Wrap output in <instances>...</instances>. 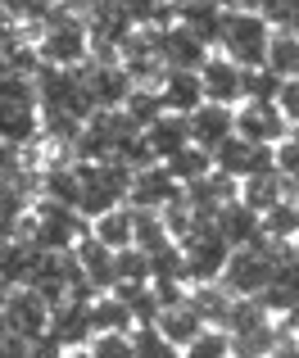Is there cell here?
<instances>
[{"label": "cell", "mask_w": 299, "mask_h": 358, "mask_svg": "<svg viewBox=\"0 0 299 358\" xmlns=\"http://www.w3.org/2000/svg\"><path fill=\"white\" fill-rule=\"evenodd\" d=\"M36 55H41V64H54V69H82V64L91 59L87 18L73 14L68 5H54L50 14L41 18V41H36Z\"/></svg>", "instance_id": "cell-1"}, {"label": "cell", "mask_w": 299, "mask_h": 358, "mask_svg": "<svg viewBox=\"0 0 299 358\" xmlns=\"http://www.w3.org/2000/svg\"><path fill=\"white\" fill-rule=\"evenodd\" d=\"M222 331L231 336V354H245V358H263L277 341H286L277 317L258 304L254 295H231L227 317H222Z\"/></svg>", "instance_id": "cell-2"}, {"label": "cell", "mask_w": 299, "mask_h": 358, "mask_svg": "<svg viewBox=\"0 0 299 358\" xmlns=\"http://www.w3.org/2000/svg\"><path fill=\"white\" fill-rule=\"evenodd\" d=\"M18 236L32 241L36 250H73L82 236H87V218L68 204H54V200H36L27 204L23 222H18Z\"/></svg>", "instance_id": "cell-3"}, {"label": "cell", "mask_w": 299, "mask_h": 358, "mask_svg": "<svg viewBox=\"0 0 299 358\" xmlns=\"http://www.w3.org/2000/svg\"><path fill=\"white\" fill-rule=\"evenodd\" d=\"M272 41V27L258 9H222V27H218V45L227 59H236L240 69H258Z\"/></svg>", "instance_id": "cell-4"}, {"label": "cell", "mask_w": 299, "mask_h": 358, "mask_svg": "<svg viewBox=\"0 0 299 358\" xmlns=\"http://www.w3.org/2000/svg\"><path fill=\"white\" fill-rule=\"evenodd\" d=\"M277 254H282V245H272L263 236L249 241V245H236V250L227 254V263H222L218 281L231 290V295H258L277 272Z\"/></svg>", "instance_id": "cell-5"}, {"label": "cell", "mask_w": 299, "mask_h": 358, "mask_svg": "<svg viewBox=\"0 0 299 358\" xmlns=\"http://www.w3.org/2000/svg\"><path fill=\"white\" fill-rule=\"evenodd\" d=\"M177 245H182V259H186V277L195 281H218L222 277V263H227L231 245L222 241V231L213 227V218H195L191 227L177 236Z\"/></svg>", "instance_id": "cell-6"}, {"label": "cell", "mask_w": 299, "mask_h": 358, "mask_svg": "<svg viewBox=\"0 0 299 358\" xmlns=\"http://www.w3.org/2000/svg\"><path fill=\"white\" fill-rule=\"evenodd\" d=\"M82 82H87L96 109H123L127 96H132V87H136L132 73H127L118 59H87L82 64Z\"/></svg>", "instance_id": "cell-7"}, {"label": "cell", "mask_w": 299, "mask_h": 358, "mask_svg": "<svg viewBox=\"0 0 299 358\" xmlns=\"http://www.w3.org/2000/svg\"><path fill=\"white\" fill-rule=\"evenodd\" d=\"M0 313H5L9 331H18L23 341H32V336H41L45 327H50V299L36 295L32 286H9L5 299H0Z\"/></svg>", "instance_id": "cell-8"}, {"label": "cell", "mask_w": 299, "mask_h": 358, "mask_svg": "<svg viewBox=\"0 0 299 358\" xmlns=\"http://www.w3.org/2000/svg\"><path fill=\"white\" fill-rule=\"evenodd\" d=\"M213 168H218L222 177H231V182H245V177L272 168V145H254V141H245V136L231 131L227 141L213 145Z\"/></svg>", "instance_id": "cell-9"}, {"label": "cell", "mask_w": 299, "mask_h": 358, "mask_svg": "<svg viewBox=\"0 0 299 358\" xmlns=\"http://www.w3.org/2000/svg\"><path fill=\"white\" fill-rule=\"evenodd\" d=\"M291 122L277 109V100H240L236 105V136L254 141V145H282Z\"/></svg>", "instance_id": "cell-10"}, {"label": "cell", "mask_w": 299, "mask_h": 358, "mask_svg": "<svg viewBox=\"0 0 299 358\" xmlns=\"http://www.w3.org/2000/svg\"><path fill=\"white\" fill-rule=\"evenodd\" d=\"M182 200V182L168 173L163 164H145L132 173V191H127V204L132 209H150V213H163L168 204Z\"/></svg>", "instance_id": "cell-11"}, {"label": "cell", "mask_w": 299, "mask_h": 358, "mask_svg": "<svg viewBox=\"0 0 299 358\" xmlns=\"http://www.w3.org/2000/svg\"><path fill=\"white\" fill-rule=\"evenodd\" d=\"M45 331H54L68 350H87V341L96 336V327H91V299H73V295L54 299Z\"/></svg>", "instance_id": "cell-12"}, {"label": "cell", "mask_w": 299, "mask_h": 358, "mask_svg": "<svg viewBox=\"0 0 299 358\" xmlns=\"http://www.w3.org/2000/svg\"><path fill=\"white\" fill-rule=\"evenodd\" d=\"M159 100H163L168 114H195L204 105V82H200V69H163L154 82Z\"/></svg>", "instance_id": "cell-13"}, {"label": "cell", "mask_w": 299, "mask_h": 358, "mask_svg": "<svg viewBox=\"0 0 299 358\" xmlns=\"http://www.w3.org/2000/svg\"><path fill=\"white\" fill-rule=\"evenodd\" d=\"M240 64L227 59L222 50H209V59L200 64V82H204V100H213V105H240Z\"/></svg>", "instance_id": "cell-14"}, {"label": "cell", "mask_w": 299, "mask_h": 358, "mask_svg": "<svg viewBox=\"0 0 299 358\" xmlns=\"http://www.w3.org/2000/svg\"><path fill=\"white\" fill-rule=\"evenodd\" d=\"M227 200H236V182L222 177L218 168H213L209 177H200V182H186L182 186V204H186L191 218H218V209Z\"/></svg>", "instance_id": "cell-15"}, {"label": "cell", "mask_w": 299, "mask_h": 358, "mask_svg": "<svg viewBox=\"0 0 299 358\" xmlns=\"http://www.w3.org/2000/svg\"><path fill=\"white\" fill-rule=\"evenodd\" d=\"M154 41H159V59H163V69H200V64L209 59V45H204L195 32H186L182 23L159 27Z\"/></svg>", "instance_id": "cell-16"}, {"label": "cell", "mask_w": 299, "mask_h": 358, "mask_svg": "<svg viewBox=\"0 0 299 358\" xmlns=\"http://www.w3.org/2000/svg\"><path fill=\"white\" fill-rule=\"evenodd\" d=\"M186 127H191V145L200 150H213L218 141H227L231 131H236V109L231 105H213V100H204L195 114H186Z\"/></svg>", "instance_id": "cell-17"}, {"label": "cell", "mask_w": 299, "mask_h": 358, "mask_svg": "<svg viewBox=\"0 0 299 358\" xmlns=\"http://www.w3.org/2000/svg\"><path fill=\"white\" fill-rule=\"evenodd\" d=\"M222 0H173V23H182L186 32H195L204 45H218V27H222Z\"/></svg>", "instance_id": "cell-18"}, {"label": "cell", "mask_w": 299, "mask_h": 358, "mask_svg": "<svg viewBox=\"0 0 299 358\" xmlns=\"http://www.w3.org/2000/svg\"><path fill=\"white\" fill-rule=\"evenodd\" d=\"M73 254H78V268H82V277L91 281V290H114V286H118L114 250H109V245H100L91 231H87L78 245H73Z\"/></svg>", "instance_id": "cell-19"}, {"label": "cell", "mask_w": 299, "mask_h": 358, "mask_svg": "<svg viewBox=\"0 0 299 358\" xmlns=\"http://www.w3.org/2000/svg\"><path fill=\"white\" fill-rule=\"evenodd\" d=\"M141 136H145V145H150V155L163 164V159H173L182 145H191V127H186V114H159L154 122H145L141 127Z\"/></svg>", "instance_id": "cell-20"}, {"label": "cell", "mask_w": 299, "mask_h": 358, "mask_svg": "<svg viewBox=\"0 0 299 358\" xmlns=\"http://www.w3.org/2000/svg\"><path fill=\"white\" fill-rule=\"evenodd\" d=\"M154 327H159V331H163L168 341L177 345V350H186V345H191V341H195V336H200L209 322H204V317H200V308H195L191 299L182 295L177 304H163V308H159Z\"/></svg>", "instance_id": "cell-21"}, {"label": "cell", "mask_w": 299, "mask_h": 358, "mask_svg": "<svg viewBox=\"0 0 299 358\" xmlns=\"http://www.w3.org/2000/svg\"><path fill=\"white\" fill-rule=\"evenodd\" d=\"M213 227L222 231V241H227L231 250H236V245H249V241H258V236H263V231H258V213L249 209V204L240 200V195H236V200H227V204L218 209Z\"/></svg>", "instance_id": "cell-22"}, {"label": "cell", "mask_w": 299, "mask_h": 358, "mask_svg": "<svg viewBox=\"0 0 299 358\" xmlns=\"http://www.w3.org/2000/svg\"><path fill=\"white\" fill-rule=\"evenodd\" d=\"M236 195H240V200H245L254 213H263V209H272L277 200H286V195H291V186L282 182V173H277V168H263V173L236 182Z\"/></svg>", "instance_id": "cell-23"}, {"label": "cell", "mask_w": 299, "mask_h": 358, "mask_svg": "<svg viewBox=\"0 0 299 358\" xmlns=\"http://www.w3.org/2000/svg\"><path fill=\"white\" fill-rule=\"evenodd\" d=\"M91 327H96V331H132L136 313L118 290H100V295L91 299Z\"/></svg>", "instance_id": "cell-24"}, {"label": "cell", "mask_w": 299, "mask_h": 358, "mask_svg": "<svg viewBox=\"0 0 299 358\" xmlns=\"http://www.w3.org/2000/svg\"><path fill=\"white\" fill-rule=\"evenodd\" d=\"M258 231H263V241H272V245H291L299 241V200H277L272 209H263L258 213Z\"/></svg>", "instance_id": "cell-25"}, {"label": "cell", "mask_w": 299, "mask_h": 358, "mask_svg": "<svg viewBox=\"0 0 299 358\" xmlns=\"http://www.w3.org/2000/svg\"><path fill=\"white\" fill-rule=\"evenodd\" d=\"M87 231L100 245H109V250H127V245H132V204H114V209H105L100 218L87 222Z\"/></svg>", "instance_id": "cell-26"}, {"label": "cell", "mask_w": 299, "mask_h": 358, "mask_svg": "<svg viewBox=\"0 0 299 358\" xmlns=\"http://www.w3.org/2000/svg\"><path fill=\"white\" fill-rule=\"evenodd\" d=\"M78 159H59V164H50L41 173V195L54 204H68V209H78Z\"/></svg>", "instance_id": "cell-27"}, {"label": "cell", "mask_w": 299, "mask_h": 358, "mask_svg": "<svg viewBox=\"0 0 299 358\" xmlns=\"http://www.w3.org/2000/svg\"><path fill=\"white\" fill-rule=\"evenodd\" d=\"M163 168L177 177V182H200V177L213 173V150H200V145H182L173 159H163Z\"/></svg>", "instance_id": "cell-28"}, {"label": "cell", "mask_w": 299, "mask_h": 358, "mask_svg": "<svg viewBox=\"0 0 299 358\" xmlns=\"http://www.w3.org/2000/svg\"><path fill=\"white\" fill-rule=\"evenodd\" d=\"M263 64L277 73V78H299V36L295 32H272Z\"/></svg>", "instance_id": "cell-29"}, {"label": "cell", "mask_w": 299, "mask_h": 358, "mask_svg": "<svg viewBox=\"0 0 299 358\" xmlns=\"http://www.w3.org/2000/svg\"><path fill=\"white\" fill-rule=\"evenodd\" d=\"M132 358H182V350L154 322H141V327H132Z\"/></svg>", "instance_id": "cell-30"}, {"label": "cell", "mask_w": 299, "mask_h": 358, "mask_svg": "<svg viewBox=\"0 0 299 358\" xmlns=\"http://www.w3.org/2000/svg\"><path fill=\"white\" fill-rule=\"evenodd\" d=\"M114 268H118V286H145V281H150V254L141 250V245L114 250Z\"/></svg>", "instance_id": "cell-31"}, {"label": "cell", "mask_w": 299, "mask_h": 358, "mask_svg": "<svg viewBox=\"0 0 299 358\" xmlns=\"http://www.w3.org/2000/svg\"><path fill=\"white\" fill-rule=\"evenodd\" d=\"M277 91H282V78L268 64L240 73V100H277Z\"/></svg>", "instance_id": "cell-32"}, {"label": "cell", "mask_w": 299, "mask_h": 358, "mask_svg": "<svg viewBox=\"0 0 299 358\" xmlns=\"http://www.w3.org/2000/svg\"><path fill=\"white\" fill-rule=\"evenodd\" d=\"M182 358H231V336L222 331V327H204L182 350Z\"/></svg>", "instance_id": "cell-33"}, {"label": "cell", "mask_w": 299, "mask_h": 358, "mask_svg": "<svg viewBox=\"0 0 299 358\" xmlns=\"http://www.w3.org/2000/svg\"><path fill=\"white\" fill-rule=\"evenodd\" d=\"M87 358H132V331H96L87 341Z\"/></svg>", "instance_id": "cell-34"}, {"label": "cell", "mask_w": 299, "mask_h": 358, "mask_svg": "<svg viewBox=\"0 0 299 358\" xmlns=\"http://www.w3.org/2000/svg\"><path fill=\"white\" fill-rule=\"evenodd\" d=\"M123 109L145 127V122H154L159 114H163V100H159V91H154V87H132V96H127V105H123Z\"/></svg>", "instance_id": "cell-35"}, {"label": "cell", "mask_w": 299, "mask_h": 358, "mask_svg": "<svg viewBox=\"0 0 299 358\" xmlns=\"http://www.w3.org/2000/svg\"><path fill=\"white\" fill-rule=\"evenodd\" d=\"M258 14L268 18L272 32H295L299 36V0H268Z\"/></svg>", "instance_id": "cell-36"}, {"label": "cell", "mask_w": 299, "mask_h": 358, "mask_svg": "<svg viewBox=\"0 0 299 358\" xmlns=\"http://www.w3.org/2000/svg\"><path fill=\"white\" fill-rule=\"evenodd\" d=\"M272 168L282 173V182L291 186V191H299V145L291 136H286L282 145H272Z\"/></svg>", "instance_id": "cell-37"}, {"label": "cell", "mask_w": 299, "mask_h": 358, "mask_svg": "<svg viewBox=\"0 0 299 358\" xmlns=\"http://www.w3.org/2000/svg\"><path fill=\"white\" fill-rule=\"evenodd\" d=\"M64 354H68V345H64L54 331H41V336L27 341V358H64Z\"/></svg>", "instance_id": "cell-38"}, {"label": "cell", "mask_w": 299, "mask_h": 358, "mask_svg": "<svg viewBox=\"0 0 299 358\" xmlns=\"http://www.w3.org/2000/svg\"><path fill=\"white\" fill-rule=\"evenodd\" d=\"M277 109L286 114V122H299V78H282V91H277Z\"/></svg>", "instance_id": "cell-39"}, {"label": "cell", "mask_w": 299, "mask_h": 358, "mask_svg": "<svg viewBox=\"0 0 299 358\" xmlns=\"http://www.w3.org/2000/svg\"><path fill=\"white\" fill-rule=\"evenodd\" d=\"M0 358H27V341L18 331H0Z\"/></svg>", "instance_id": "cell-40"}, {"label": "cell", "mask_w": 299, "mask_h": 358, "mask_svg": "<svg viewBox=\"0 0 299 358\" xmlns=\"http://www.w3.org/2000/svg\"><path fill=\"white\" fill-rule=\"evenodd\" d=\"M263 358H299V345L291 341V336H286V341H277V345H272V350H268Z\"/></svg>", "instance_id": "cell-41"}, {"label": "cell", "mask_w": 299, "mask_h": 358, "mask_svg": "<svg viewBox=\"0 0 299 358\" xmlns=\"http://www.w3.org/2000/svg\"><path fill=\"white\" fill-rule=\"evenodd\" d=\"M222 5H227V9H263L268 0H222Z\"/></svg>", "instance_id": "cell-42"}, {"label": "cell", "mask_w": 299, "mask_h": 358, "mask_svg": "<svg viewBox=\"0 0 299 358\" xmlns=\"http://www.w3.org/2000/svg\"><path fill=\"white\" fill-rule=\"evenodd\" d=\"M286 136H291V141H295V145H299V122H295V127H291V131H286Z\"/></svg>", "instance_id": "cell-43"}, {"label": "cell", "mask_w": 299, "mask_h": 358, "mask_svg": "<svg viewBox=\"0 0 299 358\" xmlns=\"http://www.w3.org/2000/svg\"><path fill=\"white\" fill-rule=\"evenodd\" d=\"M64 358H87V350H68V354H64Z\"/></svg>", "instance_id": "cell-44"}, {"label": "cell", "mask_w": 299, "mask_h": 358, "mask_svg": "<svg viewBox=\"0 0 299 358\" xmlns=\"http://www.w3.org/2000/svg\"><path fill=\"white\" fill-rule=\"evenodd\" d=\"M0 331H9V327H5V313H0Z\"/></svg>", "instance_id": "cell-45"}, {"label": "cell", "mask_w": 299, "mask_h": 358, "mask_svg": "<svg viewBox=\"0 0 299 358\" xmlns=\"http://www.w3.org/2000/svg\"><path fill=\"white\" fill-rule=\"evenodd\" d=\"M5 290H9V286H5V281H0V299H5Z\"/></svg>", "instance_id": "cell-46"}, {"label": "cell", "mask_w": 299, "mask_h": 358, "mask_svg": "<svg viewBox=\"0 0 299 358\" xmlns=\"http://www.w3.org/2000/svg\"><path fill=\"white\" fill-rule=\"evenodd\" d=\"M295 345H299V327H295Z\"/></svg>", "instance_id": "cell-47"}, {"label": "cell", "mask_w": 299, "mask_h": 358, "mask_svg": "<svg viewBox=\"0 0 299 358\" xmlns=\"http://www.w3.org/2000/svg\"><path fill=\"white\" fill-rule=\"evenodd\" d=\"M231 358H245V354H231Z\"/></svg>", "instance_id": "cell-48"}]
</instances>
